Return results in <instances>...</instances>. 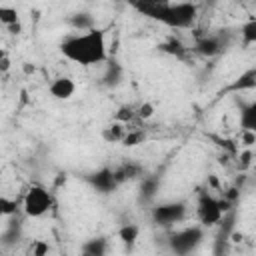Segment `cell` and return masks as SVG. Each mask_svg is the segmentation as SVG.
Returning a JSON list of instances; mask_svg holds the SVG:
<instances>
[{"instance_id":"6da1fadb","label":"cell","mask_w":256,"mask_h":256,"mask_svg":"<svg viewBox=\"0 0 256 256\" xmlns=\"http://www.w3.org/2000/svg\"><path fill=\"white\" fill-rule=\"evenodd\" d=\"M60 52L66 60L80 66H96L108 60L106 32L102 28H90L86 32L70 34L60 42Z\"/></svg>"},{"instance_id":"7a4b0ae2","label":"cell","mask_w":256,"mask_h":256,"mask_svg":"<svg viewBox=\"0 0 256 256\" xmlns=\"http://www.w3.org/2000/svg\"><path fill=\"white\" fill-rule=\"evenodd\" d=\"M198 20V6L194 2H170L160 16V24L172 30H190Z\"/></svg>"},{"instance_id":"3957f363","label":"cell","mask_w":256,"mask_h":256,"mask_svg":"<svg viewBox=\"0 0 256 256\" xmlns=\"http://www.w3.org/2000/svg\"><path fill=\"white\" fill-rule=\"evenodd\" d=\"M54 208L52 192L42 184H32L22 198V212L28 218H42Z\"/></svg>"},{"instance_id":"277c9868","label":"cell","mask_w":256,"mask_h":256,"mask_svg":"<svg viewBox=\"0 0 256 256\" xmlns=\"http://www.w3.org/2000/svg\"><path fill=\"white\" fill-rule=\"evenodd\" d=\"M232 208V202L226 198H214L208 192H202L196 204V216L202 226H216L226 210Z\"/></svg>"},{"instance_id":"5b68a950","label":"cell","mask_w":256,"mask_h":256,"mask_svg":"<svg viewBox=\"0 0 256 256\" xmlns=\"http://www.w3.org/2000/svg\"><path fill=\"white\" fill-rule=\"evenodd\" d=\"M204 240V230L200 226H186V228H180V230H174L170 232L168 236V246L174 254H190L194 252L200 242Z\"/></svg>"},{"instance_id":"8992f818","label":"cell","mask_w":256,"mask_h":256,"mask_svg":"<svg viewBox=\"0 0 256 256\" xmlns=\"http://www.w3.org/2000/svg\"><path fill=\"white\" fill-rule=\"evenodd\" d=\"M184 216H186L184 202H162L152 208V222L160 228H170V226L182 222Z\"/></svg>"},{"instance_id":"52a82bcc","label":"cell","mask_w":256,"mask_h":256,"mask_svg":"<svg viewBox=\"0 0 256 256\" xmlns=\"http://www.w3.org/2000/svg\"><path fill=\"white\" fill-rule=\"evenodd\" d=\"M86 182H88L96 192H100V194H110V192H114V190L120 186L118 180H116V176H114V170H112L110 166H102V168L90 172V174L86 176Z\"/></svg>"},{"instance_id":"ba28073f","label":"cell","mask_w":256,"mask_h":256,"mask_svg":"<svg viewBox=\"0 0 256 256\" xmlns=\"http://www.w3.org/2000/svg\"><path fill=\"white\" fill-rule=\"evenodd\" d=\"M228 46V34H208V36H202L194 42V52L200 54V56H206V58H212L216 54H220L222 50H226Z\"/></svg>"},{"instance_id":"9c48e42d","label":"cell","mask_w":256,"mask_h":256,"mask_svg":"<svg viewBox=\"0 0 256 256\" xmlns=\"http://www.w3.org/2000/svg\"><path fill=\"white\" fill-rule=\"evenodd\" d=\"M128 4L142 16L150 18V20H160L162 12L166 10V6L170 4V0H128Z\"/></svg>"},{"instance_id":"30bf717a","label":"cell","mask_w":256,"mask_h":256,"mask_svg":"<svg viewBox=\"0 0 256 256\" xmlns=\"http://www.w3.org/2000/svg\"><path fill=\"white\" fill-rule=\"evenodd\" d=\"M48 92H50V96L56 98V100H68V98L74 96L76 84H74V80L68 78V76H58V78H54V80L48 84Z\"/></svg>"},{"instance_id":"8fae6325","label":"cell","mask_w":256,"mask_h":256,"mask_svg":"<svg viewBox=\"0 0 256 256\" xmlns=\"http://www.w3.org/2000/svg\"><path fill=\"white\" fill-rule=\"evenodd\" d=\"M112 170H114V176H116L118 184L128 182V180H136V178H140V176L144 174V168H142L138 162H132V160L122 162V164H118V166L112 168Z\"/></svg>"},{"instance_id":"7c38bea8","label":"cell","mask_w":256,"mask_h":256,"mask_svg":"<svg viewBox=\"0 0 256 256\" xmlns=\"http://www.w3.org/2000/svg\"><path fill=\"white\" fill-rule=\"evenodd\" d=\"M122 78H124V68H122L116 60H110V62L106 64L104 74H102V84H104L106 88H116V86L122 82Z\"/></svg>"},{"instance_id":"4fadbf2b","label":"cell","mask_w":256,"mask_h":256,"mask_svg":"<svg viewBox=\"0 0 256 256\" xmlns=\"http://www.w3.org/2000/svg\"><path fill=\"white\" fill-rule=\"evenodd\" d=\"M108 250V240L102 238V236H96V238H90L86 240L82 246H80V252L84 256H104Z\"/></svg>"},{"instance_id":"5bb4252c","label":"cell","mask_w":256,"mask_h":256,"mask_svg":"<svg viewBox=\"0 0 256 256\" xmlns=\"http://www.w3.org/2000/svg\"><path fill=\"white\" fill-rule=\"evenodd\" d=\"M68 24L76 30V32H86L90 28H94V16L88 12H76L72 16H68Z\"/></svg>"},{"instance_id":"9a60e30c","label":"cell","mask_w":256,"mask_h":256,"mask_svg":"<svg viewBox=\"0 0 256 256\" xmlns=\"http://www.w3.org/2000/svg\"><path fill=\"white\" fill-rule=\"evenodd\" d=\"M126 130H128V126L126 124H122V122H112V124H108L106 128H102V138L108 142V144H114V142H120L122 138H124V134H126Z\"/></svg>"},{"instance_id":"2e32d148","label":"cell","mask_w":256,"mask_h":256,"mask_svg":"<svg viewBox=\"0 0 256 256\" xmlns=\"http://www.w3.org/2000/svg\"><path fill=\"white\" fill-rule=\"evenodd\" d=\"M14 216H16V214H14ZM14 216H12V220L8 222V226H6V230H4V234H2V238H0V242L6 244V246H10V244H14V242H18V240L22 238V222L16 220Z\"/></svg>"},{"instance_id":"e0dca14e","label":"cell","mask_w":256,"mask_h":256,"mask_svg":"<svg viewBox=\"0 0 256 256\" xmlns=\"http://www.w3.org/2000/svg\"><path fill=\"white\" fill-rule=\"evenodd\" d=\"M240 126L242 130H256V104L254 102L240 108Z\"/></svg>"},{"instance_id":"ac0fdd59","label":"cell","mask_w":256,"mask_h":256,"mask_svg":"<svg viewBox=\"0 0 256 256\" xmlns=\"http://www.w3.org/2000/svg\"><path fill=\"white\" fill-rule=\"evenodd\" d=\"M160 50L166 52V54H170V56H176V58H184L186 52H188V48L178 38H168L166 42L160 44Z\"/></svg>"},{"instance_id":"d6986e66","label":"cell","mask_w":256,"mask_h":256,"mask_svg":"<svg viewBox=\"0 0 256 256\" xmlns=\"http://www.w3.org/2000/svg\"><path fill=\"white\" fill-rule=\"evenodd\" d=\"M144 140H146V132L142 128H128L126 134H124V138L120 140V144L126 146V148H132V146L142 144Z\"/></svg>"},{"instance_id":"ffe728a7","label":"cell","mask_w":256,"mask_h":256,"mask_svg":"<svg viewBox=\"0 0 256 256\" xmlns=\"http://www.w3.org/2000/svg\"><path fill=\"white\" fill-rule=\"evenodd\" d=\"M138 236H140V226L138 224H122L120 228H118V238L124 242V244H134L136 240H138Z\"/></svg>"},{"instance_id":"44dd1931","label":"cell","mask_w":256,"mask_h":256,"mask_svg":"<svg viewBox=\"0 0 256 256\" xmlns=\"http://www.w3.org/2000/svg\"><path fill=\"white\" fill-rule=\"evenodd\" d=\"M158 178H154V176H146V178H142V184H140V198L142 200H152L154 196H156V192H158Z\"/></svg>"},{"instance_id":"7402d4cb","label":"cell","mask_w":256,"mask_h":256,"mask_svg":"<svg viewBox=\"0 0 256 256\" xmlns=\"http://www.w3.org/2000/svg\"><path fill=\"white\" fill-rule=\"evenodd\" d=\"M240 38H242V44H244V46H250V44L256 42V20H254V18H250L248 22L242 24V28H240Z\"/></svg>"},{"instance_id":"603a6c76","label":"cell","mask_w":256,"mask_h":256,"mask_svg":"<svg viewBox=\"0 0 256 256\" xmlns=\"http://www.w3.org/2000/svg\"><path fill=\"white\" fill-rule=\"evenodd\" d=\"M256 86V70L254 68H250L248 72H244L234 84H232V90H244V88H248V90H252Z\"/></svg>"},{"instance_id":"cb8c5ba5","label":"cell","mask_w":256,"mask_h":256,"mask_svg":"<svg viewBox=\"0 0 256 256\" xmlns=\"http://www.w3.org/2000/svg\"><path fill=\"white\" fill-rule=\"evenodd\" d=\"M114 120L116 122H122V124H132L136 120V106H132V104L120 106L116 110V114H114Z\"/></svg>"},{"instance_id":"d4e9b609","label":"cell","mask_w":256,"mask_h":256,"mask_svg":"<svg viewBox=\"0 0 256 256\" xmlns=\"http://www.w3.org/2000/svg\"><path fill=\"white\" fill-rule=\"evenodd\" d=\"M18 200H12L8 196H0V218H12L14 214H18Z\"/></svg>"},{"instance_id":"484cf974","label":"cell","mask_w":256,"mask_h":256,"mask_svg":"<svg viewBox=\"0 0 256 256\" xmlns=\"http://www.w3.org/2000/svg\"><path fill=\"white\" fill-rule=\"evenodd\" d=\"M18 22H20V16H18V10L14 6H0V24H4L8 28V26L18 24Z\"/></svg>"},{"instance_id":"4316f807","label":"cell","mask_w":256,"mask_h":256,"mask_svg":"<svg viewBox=\"0 0 256 256\" xmlns=\"http://www.w3.org/2000/svg\"><path fill=\"white\" fill-rule=\"evenodd\" d=\"M152 114H154V106L150 102L136 106V120H148V118H152Z\"/></svg>"},{"instance_id":"83f0119b","label":"cell","mask_w":256,"mask_h":256,"mask_svg":"<svg viewBox=\"0 0 256 256\" xmlns=\"http://www.w3.org/2000/svg\"><path fill=\"white\" fill-rule=\"evenodd\" d=\"M28 252H30L32 256H42V254H48V252H50V246H48L44 240H34V242L30 244Z\"/></svg>"},{"instance_id":"f1b7e54d","label":"cell","mask_w":256,"mask_h":256,"mask_svg":"<svg viewBox=\"0 0 256 256\" xmlns=\"http://www.w3.org/2000/svg\"><path fill=\"white\" fill-rule=\"evenodd\" d=\"M250 164H252V148H246V150L240 154V162H238V166H240V170H248Z\"/></svg>"},{"instance_id":"f546056e","label":"cell","mask_w":256,"mask_h":256,"mask_svg":"<svg viewBox=\"0 0 256 256\" xmlns=\"http://www.w3.org/2000/svg\"><path fill=\"white\" fill-rule=\"evenodd\" d=\"M256 130H242V142H244V146L246 148H252V144H254V140H256V134H254Z\"/></svg>"},{"instance_id":"4dcf8cb0","label":"cell","mask_w":256,"mask_h":256,"mask_svg":"<svg viewBox=\"0 0 256 256\" xmlns=\"http://www.w3.org/2000/svg\"><path fill=\"white\" fill-rule=\"evenodd\" d=\"M8 70H10V58L6 54V56L0 58V72H8Z\"/></svg>"},{"instance_id":"1f68e13d","label":"cell","mask_w":256,"mask_h":256,"mask_svg":"<svg viewBox=\"0 0 256 256\" xmlns=\"http://www.w3.org/2000/svg\"><path fill=\"white\" fill-rule=\"evenodd\" d=\"M8 32H10V34H20V32H22V24L18 22V24H12V26H8Z\"/></svg>"},{"instance_id":"d6a6232c","label":"cell","mask_w":256,"mask_h":256,"mask_svg":"<svg viewBox=\"0 0 256 256\" xmlns=\"http://www.w3.org/2000/svg\"><path fill=\"white\" fill-rule=\"evenodd\" d=\"M2 56H6V52H4V50H0V58H2Z\"/></svg>"}]
</instances>
